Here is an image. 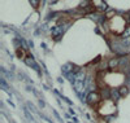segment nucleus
<instances>
[{"instance_id": "9", "label": "nucleus", "mask_w": 130, "mask_h": 123, "mask_svg": "<svg viewBox=\"0 0 130 123\" xmlns=\"http://www.w3.org/2000/svg\"><path fill=\"white\" fill-rule=\"evenodd\" d=\"M118 92H120L121 96H126L129 93V87L127 86H121L120 88H118Z\"/></svg>"}, {"instance_id": "2", "label": "nucleus", "mask_w": 130, "mask_h": 123, "mask_svg": "<svg viewBox=\"0 0 130 123\" xmlns=\"http://www.w3.org/2000/svg\"><path fill=\"white\" fill-rule=\"evenodd\" d=\"M92 4H95L94 5L95 9H99V10H102V12H107L108 10L107 4L104 2H102V0H92Z\"/></svg>"}, {"instance_id": "15", "label": "nucleus", "mask_w": 130, "mask_h": 123, "mask_svg": "<svg viewBox=\"0 0 130 123\" xmlns=\"http://www.w3.org/2000/svg\"><path fill=\"white\" fill-rule=\"evenodd\" d=\"M17 56H18V57H21V56H24V52H22V49H18V52H17Z\"/></svg>"}, {"instance_id": "14", "label": "nucleus", "mask_w": 130, "mask_h": 123, "mask_svg": "<svg viewBox=\"0 0 130 123\" xmlns=\"http://www.w3.org/2000/svg\"><path fill=\"white\" fill-rule=\"evenodd\" d=\"M125 21L127 22V24H130V10L125 13Z\"/></svg>"}, {"instance_id": "8", "label": "nucleus", "mask_w": 130, "mask_h": 123, "mask_svg": "<svg viewBox=\"0 0 130 123\" xmlns=\"http://www.w3.org/2000/svg\"><path fill=\"white\" fill-rule=\"evenodd\" d=\"M120 97H121V95L118 92V89H111V100L112 101H117Z\"/></svg>"}, {"instance_id": "13", "label": "nucleus", "mask_w": 130, "mask_h": 123, "mask_svg": "<svg viewBox=\"0 0 130 123\" xmlns=\"http://www.w3.org/2000/svg\"><path fill=\"white\" fill-rule=\"evenodd\" d=\"M30 3H31V5L34 7V8H38V5H39V0H30Z\"/></svg>"}, {"instance_id": "5", "label": "nucleus", "mask_w": 130, "mask_h": 123, "mask_svg": "<svg viewBox=\"0 0 130 123\" xmlns=\"http://www.w3.org/2000/svg\"><path fill=\"white\" fill-rule=\"evenodd\" d=\"M85 79H86V74H85V71H75V73H74V82H75V80L85 82Z\"/></svg>"}, {"instance_id": "7", "label": "nucleus", "mask_w": 130, "mask_h": 123, "mask_svg": "<svg viewBox=\"0 0 130 123\" xmlns=\"http://www.w3.org/2000/svg\"><path fill=\"white\" fill-rule=\"evenodd\" d=\"M73 69H74V65H73V64H70V62H68V64L62 65V71H64L65 74H69V73H72V71H73Z\"/></svg>"}, {"instance_id": "6", "label": "nucleus", "mask_w": 130, "mask_h": 123, "mask_svg": "<svg viewBox=\"0 0 130 123\" xmlns=\"http://www.w3.org/2000/svg\"><path fill=\"white\" fill-rule=\"evenodd\" d=\"M62 26H57V27H53L52 29V32H51V34H52V36L53 38H59L61 34H62Z\"/></svg>"}, {"instance_id": "4", "label": "nucleus", "mask_w": 130, "mask_h": 123, "mask_svg": "<svg viewBox=\"0 0 130 123\" xmlns=\"http://www.w3.org/2000/svg\"><path fill=\"white\" fill-rule=\"evenodd\" d=\"M118 66H120V58H112L108 61V69L113 70V69H117Z\"/></svg>"}, {"instance_id": "3", "label": "nucleus", "mask_w": 130, "mask_h": 123, "mask_svg": "<svg viewBox=\"0 0 130 123\" xmlns=\"http://www.w3.org/2000/svg\"><path fill=\"white\" fill-rule=\"evenodd\" d=\"M73 87H74V89H75L78 93H81V92H83V89H85V87H86V82L75 80V82H73Z\"/></svg>"}, {"instance_id": "10", "label": "nucleus", "mask_w": 130, "mask_h": 123, "mask_svg": "<svg viewBox=\"0 0 130 123\" xmlns=\"http://www.w3.org/2000/svg\"><path fill=\"white\" fill-rule=\"evenodd\" d=\"M122 38H124V39L130 38V25L126 26V27L124 29V31H122Z\"/></svg>"}, {"instance_id": "12", "label": "nucleus", "mask_w": 130, "mask_h": 123, "mask_svg": "<svg viewBox=\"0 0 130 123\" xmlns=\"http://www.w3.org/2000/svg\"><path fill=\"white\" fill-rule=\"evenodd\" d=\"M112 16H115V10H109V9H108V10H107L105 18H109V17H112Z\"/></svg>"}, {"instance_id": "11", "label": "nucleus", "mask_w": 130, "mask_h": 123, "mask_svg": "<svg viewBox=\"0 0 130 123\" xmlns=\"http://www.w3.org/2000/svg\"><path fill=\"white\" fill-rule=\"evenodd\" d=\"M25 62H26V65H29V66H35V65H34V58L30 57V56H27V57L25 58ZM35 68H37V66H35Z\"/></svg>"}, {"instance_id": "1", "label": "nucleus", "mask_w": 130, "mask_h": 123, "mask_svg": "<svg viewBox=\"0 0 130 123\" xmlns=\"http://www.w3.org/2000/svg\"><path fill=\"white\" fill-rule=\"evenodd\" d=\"M100 100H102V95H100L99 92H96V91L89 92L87 97H86V101H87L90 105H96V104H99Z\"/></svg>"}, {"instance_id": "16", "label": "nucleus", "mask_w": 130, "mask_h": 123, "mask_svg": "<svg viewBox=\"0 0 130 123\" xmlns=\"http://www.w3.org/2000/svg\"><path fill=\"white\" fill-rule=\"evenodd\" d=\"M129 82H130V79H129Z\"/></svg>"}]
</instances>
